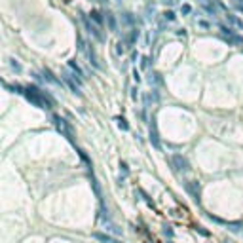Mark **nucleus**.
<instances>
[{
    "mask_svg": "<svg viewBox=\"0 0 243 243\" xmlns=\"http://www.w3.org/2000/svg\"><path fill=\"white\" fill-rule=\"evenodd\" d=\"M11 67H13L15 70H21V67H19V63H15V61H11Z\"/></svg>",
    "mask_w": 243,
    "mask_h": 243,
    "instance_id": "16",
    "label": "nucleus"
},
{
    "mask_svg": "<svg viewBox=\"0 0 243 243\" xmlns=\"http://www.w3.org/2000/svg\"><path fill=\"white\" fill-rule=\"evenodd\" d=\"M137 38H139V30L135 29V30H131V34H129V42H135Z\"/></svg>",
    "mask_w": 243,
    "mask_h": 243,
    "instance_id": "12",
    "label": "nucleus"
},
{
    "mask_svg": "<svg viewBox=\"0 0 243 243\" xmlns=\"http://www.w3.org/2000/svg\"><path fill=\"white\" fill-rule=\"evenodd\" d=\"M180 11H182V13H190V11H192V8H190L188 4H184V6L180 8Z\"/></svg>",
    "mask_w": 243,
    "mask_h": 243,
    "instance_id": "14",
    "label": "nucleus"
},
{
    "mask_svg": "<svg viewBox=\"0 0 243 243\" xmlns=\"http://www.w3.org/2000/svg\"><path fill=\"white\" fill-rule=\"evenodd\" d=\"M78 44H80V46H78V48H80L82 51H86V53H87V57H89V63H91V65H93V67H99V61H97V55H95V51H93V48H91V46H89V48L86 50V42H84L82 38H78Z\"/></svg>",
    "mask_w": 243,
    "mask_h": 243,
    "instance_id": "5",
    "label": "nucleus"
},
{
    "mask_svg": "<svg viewBox=\"0 0 243 243\" xmlns=\"http://www.w3.org/2000/svg\"><path fill=\"white\" fill-rule=\"evenodd\" d=\"M163 17H165L167 21H175V13L169 10V11H165V13H163Z\"/></svg>",
    "mask_w": 243,
    "mask_h": 243,
    "instance_id": "10",
    "label": "nucleus"
},
{
    "mask_svg": "<svg viewBox=\"0 0 243 243\" xmlns=\"http://www.w3.org/2000/svg\"><path fill=\"white\" fill-rule=\"evenodd\" d=\"M171 167L175 171H188L190 169V163H188V160L184 158V156H180V154H175V156H171Z\"/></svg>",
    "mask_w": 243,
    "mask_h": 243,
    "instance_id": "3",
    "label": "nucleus"
},
{
    "mask_svg": "<svg viewBox=\"0 0 243 243\" xmlns=\"http://www.w3.org/2000/svg\"><path fill=\"white\" fill-rule=\"evenodd\" d=\"M53 124H55V127H57L59 133H63L67 139L72 141V129H70V126L67 124V120H65V118H61V116H53Z\"/></svg>",
    "mask_w": 243,
    "mask_h": 243,
    "instance_id": "2",
    "label": "nucleus"
},
{
    "mask_svg": "<svg viewBox=\"0 0 243 243\" xmlns=\"http://www.w3.org/2000/svg\"><path fill=\"white\" fill-rule=\"evenodd\" d=\"M126 23H133V17H131V13H126V17H124Z\"/></svg>",
    "mask_w": 243,
    "mask_h": 243,
    "instance_id": "15",
    "label": "nucleus"
},
{
    "mask_svg": "<svg viewBox=\"0 0 243 243\" xmlns=\"http://www.w3.org/2000/svg\"><path fill=\"white\" fill-rule=\"evenodd\" d=\"M118 2H122V0H118Z\"/></svg>",
    "mask_w": 243,
    "mask_h": 243,
    "instance_id": "18",
    "label": "nucleus"
},
{
    "mask_svg": "<svg viewBox=\"0 0 243 243\" xmlns=\"http://www.w3.org/2000/svg\"><path fill=\"white\" fill-rule=\"evenodd\" d=\"M150 141L154 143L156 148H160V141H158V133H156V129H150Z\"/></svg>",
    "mask_w": 243,
    "mask_h": 243,
    "instance_id": "8",
    "label": "nucleus"
},
{
    "mask_svg": "<svg viewBox=\"0 0 243 243\" xmlns=\"http://www.w3.org/2000/svg\"><path fill=\"white\" fill-rule=\"evenodd\" d=\"M124 51H126V50H124V44H122V42H118V44H116V53H118V55H122Z\"/></svg>",
    "mask_w": 243,
    "mask_h": 243,
    "instance_id": "13",
    "label": "nucleus"
},
{
    "mask_svg": "<svg viewBox=\"0 0 243 243\" xmlns=\"http://www.w3.org/2000/svg\"><path fill=\"white\" fill-rule=\"evenodd\" d=\"M68 67H70V68H72V70H74L76 74H78V76H80V78H82V76H84V72H82V68H80L78 65H76V63H74V61H68Z\"/></svg>",
    "mask_w": 243,
    "mask_h": 243,
    "instance_id": "9",
    "label": "nucleus"
},
{
    "mask_svg": "<svg viewBox=\"0 0 243 243\" xmlns=\"http://www.w3.org/2000/svg\"><path fill=\"white\" fill-rule=\"evenodd\" d=\"M89 17H91V19H93V21H95L97 25H99V23H103V17H101V11H97V10H93V11H89Z\"/></svg>",
    "mask_w": 243,
    "mask_h": 243,
    "instance_id": "7",
    "label": "nucleus"
},
{
    "mask_svg": "<svg viewBox=\"0 0 243 243\" xmlns=\"http://www.w3.org/2000/svg\"><path fill=\"white\" fill-rule=\"evenodd\" d=\"M82 21H84V25H86V29H87V33L91 34V36H93L95 40H103V34H101V30L97 29V25H93V23H91L87 17H86V15H82Z\"/></svg>",
    "mask_w": 243,
    "mask_h": 243,
    "instance_id": "4",
    "label": "nucleus"
},
{
    "mask_svg": "<svg viewBox=\"0 0 243 243\" xmlns=\"http://www.w3.org/2000/svg\"><path fill=\"white\" fill-rule=\"evenodd\" d=\"M236 2H239V0H236Z\"/></svg>",
    "mask_w": 243,
    "mask_h": 243,
    "instance_id": "17",
    "label": "nucleus"
},
{
    "mask_svg": "<svg viewBox=\"0 0 243 243\" xmlns=\"http://www.w3.org/2000/svg\"><path fill=\"white\" fill-rule=\"evenodd\" d=\"M118 126H120V127H122V129H126V131H127V129H129V126H127V124H126V120H124V118H118Z\"/></svg>",
    "mask_w": 243,
    "mask_h": 243,
    "instance_id": "11",
    "label": "nucleus"
},
{
    "mask_svg": "<svg viewBox=\"0 0 243 243\" xmlns=\"http://www.w3.org/2000/svg\"><path fill=\"white\" fill-rule=\"evenodd\" d=\"M106 23H108V29L112 30V33H118V21L112 13H106Z\"/></svg>",
    "mask_w": 243,
    "mask_h": 243,
    "instance_id": "6",
    "label": "nucleus"
},
{
    "mask_svg": "<svg viewBox=\"0 0 243 243\" xmlns=\"http://www.w3.org/2000/svg\"><path fill=\"white\" fill-rule=\"evenodd\" d=\"M23 95L33 103L34 106H38V108H42V110H48V108H51L53 106V101L44 93V91H40L38 87H34V86H27V87H23Z\"/></svg>",
    "mask_w": 243,
    "mask_h": 243,
    "instance_id": "1",
    "label": "nucleus"
}]
</instances>
